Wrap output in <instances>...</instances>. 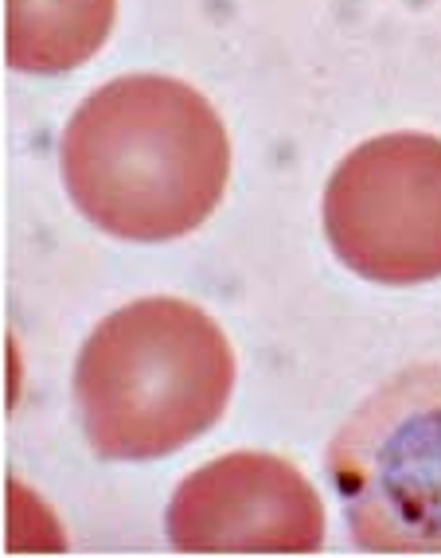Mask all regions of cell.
Masks as SVG:
<instances>
[{"instance_id": "cell-1", "label": "cell", "mask_w": 441, "mask_h": 558, "mask_svg": "<svg viewBox=\"0 0 441 558\" xmlns=\"http://www.w3.org/2000/svg\"><path fill=\"white\" fill-rule=\"evenodd\" d=\"M59 160L66 192L98 231L172 242L223 204L231 137L196 86L172 75H122L71 113Z\"/></svg>"}, {"instance_id": "cell-2", "label": "cell", "mask_w": 441, "mask_h": 558, "mask_svg": "<svg viewBox=\"0 0 441 558\" xmlns=\"http://www.w3.org/2000/svg\"><path fill=\"white\" fill-rule=\"evenodd\" d=\"M235 348L204 308L142 298L86 336L75 402L106 461H157L219 426L235 391Z\"/></svg>"}, {"instance_id": "cell-3", "label": "cell", "mask_w": 441, "mask_h": 558, "mask_svg": "<svg viewBox=\"0 0 441 558\" xmlns=\"http://www.w3.org/2000/svg\"><path fill=\"white\" fill-rule=\"evenodd\" d=\"M347 531L371 555H441V367L383 383L329 446Z\"/></svg>"}, {"instance_id": "cell-4", "label": "cell", "mask_w": 441, "mask_h": 558, "mask_svg": "<svg viewBox=\"0 0 441 558\" xmlns=\"http://www.w3.org/2000/svg\"><path fill=\"white\" fill-rule=\"evenodd\" d=\"M324 234L376 286L441 278V137L383 133L347 153L324 187Z\"/></svg>"}, {"instance_id": "cell-5", "label": "cell", "mask_w": 441, "mask_h": 558, "mask_svg": "<svg viewBox=\"0 0 441 558\" xmlns=\"http://www.w3.org/2000/svg\"><path fill=\"white\" fill-rule=\"evenodd\" d=\"M164 531L184 555H313L329 515L293 461L235 449L180 481Z\"/></svg>"}, {"instance_id": "cell-6", "label": "cell", "mask_w": 441, "mask_h": 558, "mask_svg": "<svg viewBox=\"0 0 441 558\" xmlns=\"http://www.w3.org/2000/svg\"><path fill=\"white\" fill-rule=\"evenodd\" d=\"M118 20V0H4V56L24 75L90 63Z\"/></svg>"}]
</instances>
